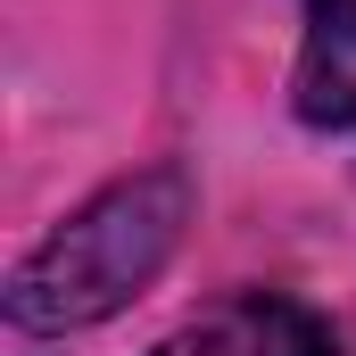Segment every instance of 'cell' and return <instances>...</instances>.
<instances>
[{"label": "cell", "instance_id": "1", "mask_svg": "<svg viewBox=\"0 0 356 356\" xmlns=\"http://www.w3.org/2000/svg\"><path fill=\"white\" fill-rule=\"evenodd\" d=\"M191 224V175L182 166H141L108 182L91 207H75L25 266L8 273V323L25 332H83L99 315L133 307Z\"/></svg>", "mask_w": 356, "mask_h": 356}, {"label": "cell", "instance_id": "2", "mask_svg": "<svg viewBox=\"0 0 356 356\" xmlns=\"http://www.w3.org/2000/svg\"><path fill=\"white\" fill-rule=\"evenodd\" d=\"M191 356H348V340L332 315L273 298V290H249V298L191 323Z\"/></svg>", "mask_w": 356, "mask_h": 356}, {"label": "cell", "instance_id": "3", "mask_svg": "<svg viewBox=\"0 0 356 356\" xmlns=\"http://www.w3.org/2000/svg\"><path fill=\"white\" fill-rule=\"evenodd\" d=\"M298 116L332 124V133H356V0H307Z\"/></svg>", "mask_w": 356, "mask_h": 356}, {"label": "cell", "instance_id": "4", "mask_svg": "<svg viewBox=\"0 0 356 356\" xmlns=\"http://www.w3.org/2000/svg\"><path fill=\"white\" fill-rule=\"evenodd\" d=\"M158 356H191V332H182V340H166V348H158Z\"/></svg>", "mask_w": 356, "mask_h": 356}]
</instances>
